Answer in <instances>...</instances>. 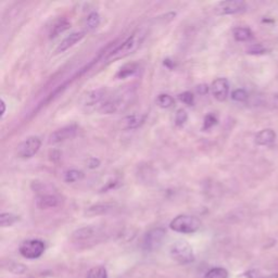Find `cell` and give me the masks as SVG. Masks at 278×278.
<instances>
[{
  "mask_svg": "<svg viewBox=\"0 0 278 278\" xmlns=\"http://www.w3.org/2000/svg\"><path fill=\"white\" fill-rule=\"evenodd\" d=\"M77 130L78 128L75 124H72V125H68L57 129L49 136V144L56 145V144H60L65 141H69V139L74 138L77 134Z\"/></svg>",
  "mask_w": 278,
  "mask_h": 278,
  "instance_id": "cell-10",
  "label": "cell"
},
{
  "mask_svg": "<svg viewBox=\"0 0 278 278\" xmlns=\"http://www.w3.org/2000/svg\"><path fill=\"white\" fill-rule=\"evenodd\" d=\"M45 243L40 239H28L22 243L19 247V252L26 259L35 260L40 258L45 252Z\"/></svg>",
  "mask_w": 278,
  "mask_h": 278,
  "instance_id": "cell-4",
  "label": "cell"
},
{
  "mask_svg": "<svg viewBox=\"0 0 278 278\" xmlns=\"http://www.w3.org/2000/svg\"><path fill=\"white\" fill-rule=\"evenodd\" d=\"M107 89L99 88L87 91L84 96L80 99V105L85 109H95L97 108L98 110L101 109V107L105 105V102L108 99Z\"/></svg>",
  "mask_w": 278,
  "mask_h": 278,
  "instance_id": "cell-5",
  "label": "cell"
},
{
  "mask_svg": "<svg viewBox=\"0 0 278 278\" xmlns=\"http://www.w3.org/2000/svg\"><path fill=\"white\" fill-rule=\"evenodd\" d=\"M60 204V199L56 195H41L36 200V206L40 210L55 209Z\"/></svg>",
  "mask_w": 278,
  "mask_h": 278,
  "instance_id": "cell-13",
  "label": "cell"
},
{
  "mask_svg": "<svg viewBox=\"0 0 278 278\" xmlns=\"http://www.w3.org/2000/svg\"><path fill=\"white\" fill-rule=\"evenodd\" d=\"M86 278H108V273L105 266H96L92 267Z\"/></svg>",
  "mask_w": 278,
  "mask_h": 278,
  "instance_id": "cell-24",
  "label": "cell"
},
{
  "mask_svg": "<svg viewBox=\"0 0 278 278\" xmlns=\"http://www.w3.org/2000/svg\"><path fill=\"white\" fill-rule=\"evenodd\" d=\"M210 90L212 96L217 101H225L228 97L229 92V83L227 78L218 77L213 80V83L210 86Z\"/></svg>",
  "mask_w": 278,
  "mask_h": 278,
  "instance_id": "cell-9",
  "label": "cell"
},
{
  "mask_svg": "<svg viewBox=\"0 0 278 278\" xmlns=\"http://www.w3.org/2000/svg\"><path fill=\"white\" fill-rule=\"evenodd\" d=\"M203 278H228V272L223 267H213L206 273Z\"/></svg>",
  "mask_w": 278,
  "mask_h": 278,
  "instance_id": "cell-22",
  "label": "cell"
},
{
  "mask_svg": "<svg viewBox=\"0 0 278 278\" xmlns=\"http://www.w3.org/2000/svg\"><path fill=\"white\" fill-rule=\"evenodd\" d=\"M216 124H217L216 116L213 114H208L206 118H204L203 129H209L211 127H213L214 125H216Z\"/></svg>",
  "mask_w": 278,
  "mask_h": 278,
  "instance_id": "cell-31",
  "label": "cell"
},
{
  "mask_svg": "<svg viewBox=\"0 0 278 278\" xmlns=\"http://www.w3.org/2000/svg\"><path fill=\"white\" fill-rule=\"evenodd\" d=\"M98 228L95 226H85V227L78 228L72 234V239L76 243H82V241H87L92 239L95 236H97Z\"/></svg>",
  "mask_w": 278,
  "mask_h": 278,
  "instance_id": "cell-12",
  "label": "cell"
},
{
  "mask_svg": "<svg viewBox=\"0 0 278 278\" xmlns=\"http://www.w3.org/2000/svg\"><path fill=\"white\" fill-rule=\"evenodd\" d=\"M201 227V222L198 218L192 216L181 214L177 215L172 219L170 223V228L174 231L179 234H194L198 231Z\"/></svg>",
  "mask_w": 278,
  "mask_h": 278,
  "instance_id": "cell-2",
  "label": "cell"
},
{
  "mask_svg": "<svg viewBox=\"0 0 278 278\" xmlns=\"http://www.w3.org/2000/svg\"><path fill=\"white\" fill-rule=\"evenodd\" d=\"M170 254L173 260L179 264H189L195 261V254L193 247L185 240H177L172 244L170 248Z\"/></svg>",
  "mask_w": 278,
  "mask_h": 278,
  "instance_id": "cell-3",
  "label": "cell"
},
{
  "mask_svg": "<svg viewBox=\"0 0 278 278\" xmlns=\"http://www.w3.org/2000/svg\"><path fill=\"white\" fill-rule=\"evenodd\" d=\"M111 209H112V206H109V204H98V206L89 208L88 211H87V213L91 215L104 214V213H107V212Z\"/></svg>",
  "mask_w": 278,
  "mask_h": 278,
  "instance_id": "cell-27",
  "label": "cell"
},
{
  "mask_svg": "<svg viewBox=\"0 0 278 278\" xmlns=\"http://www.w3.org/2000/svg\"><path fill=\"white\" fill-rule=\"evenodd\" d=\"M100 24V16L97 12H91L86 18V27L88 30H94Z\"/></svg>",
  "mask_w": 278,
  "mask_h": 278,
  "instance_id": "cell-23",
  "label": "cell"
},
{
  "mask_svg": "<svg viewBox=\"0 0 278 278\" xmlns=\"http://www.w3.org/2000/svg\"><path fill=\"white\" fill-rule=\"evenodd\" d=\"M244 277L245 278H257L258 275H257V272H255V270H250V272L245 273Z\"/></svg>",
  "mask_w": 278,
  "mask_h": 278,
  "instance_id": "cell-34",
  "label": "cell"
},
{
  "mask_svg": "<svg viewBox=\"0 0 278 278\" xmlns=\"http://www.w3.org/2000/svg\"><path fill=\"white\" fill-rule=\"evenodd\" d=\"M41 141L36 136H31L22 142L17 147V156L21 159H31L39 151Z\"/></svg>",
  "mask_w": 278,
  "mask_h": 278,
  "instance_id": "cell-6",
  "label": "cell"
},
{
  "mask_svg": "<svg viewBox=\"0 0 278 278\" xmlns=\"http://www.w3.org/2000/svg\"><path fill=\"white\" fill-rule=\"evenodd\" d=\"M234 37L237 41H247L251 39L252 32L248 27H236L234 30Z\"/></svg>",
  "mask_w": 278,
  "mask_h": 278,
  "instance_id": "cell-18",
  "label": "cell"
},
{
  "mask_svg": "<svg viewBox=\"0 0 278 278\" xmlns=\"http://www.w3.org/2000/svg\"><path fill=\"white\" fill-rule=\"evenodd\" d=\"M83 177H84V173L82 171L70 170L68 172H65L64 174V181L69 182V184H72V182H76V181H79L80 179H83Z\"/></svg>",
  "mask_w": 278,
  "mask_h": 278,
  "instance_id": "cell-21",
  "label": "cell"
},
{
  "mask_svg": "<svg viewBox=\"0 0 278 278\" xmlns=\"http://www.w3.org/2000/svg\"><path fill=\"white\" fill-rule=\"evenodd\" d=\"M187 120H188V114L186 112V110L178 109L176 111V114H175V125L178 127L184 126Z\"/></svg>",
  "mask_w": 278,
  "mask_h": 278,
  "instance_id": "cell-26",
  "label": "cell"
},
{
  "mask_svg": "<svg viewBox=\"0 0 278 278\" xmlns=\"http://www.w3.org/2000/svg\"><path fill=\"white\" fill-rule=\"evenodd\" d=\"M165 229L163 228H155L151 229L146 234L143 241V247L146 251H156L162 245L165 238Z\"/></svg>",
  "mask_w": 278,
  "mask_h": 278,
  "instance_id": "cell-7",
  "label": "cell"
},
{
  "mask_svg": "<svg viewBox=\"0 0 278 278\" xmlns=\"http://www.w3.org/2000/svg\"><path fill=\"white\" fill-rule=\"evenodd\" d=\"M2 108H3V110H2V118H4V115L6 113V102H5L4 99H2Z\"/></svg>",
  "mask_w": 278,
  "mask_h": 278,
  "instance_id": "cell-35",
  "label": "cell"
},
{
  "mask_svg": "<svg viewBox=\"0 0 278 278\" xmlns=\"http://www.w3.org/2000/svg\"><path fill=\"white\" fill-rule=\"evenodd\" d=\"M71 27V23L67 19H62L57 22V23L54 25L53 30L50 32V38H55L58 37L60 34L64 33L65 31H68Z\"/></svg>",
  "mask_w": 278,
  "mask_h": 278,
  "instance_id": "cell-16",
  "label": "cell"
},
{
  "mask_svg": "<svg viewBox=\"0 0 278 278\" xmlns=\"http://www.w3.org/2000/svg\"><path fill=\"white\" fill-rule=\"evenodd\" d=\"M138 70V64L137 63H128V64H125L124 67H122L120 69V71L116 73V77L118 78H126L128 76H131L134 75L135 73L137 72Z\"/></svg>",
  "mask_w": 278,
  "mask_h": 278,
  "instance_id": "cell-17",
  "label": "cell"
},
{
  "mask_svg": "<svg viewBox=\"0 0 278 278\" xmlns=\"http://www.w3.org/2000/svg\"><path fill=\"white\" fill-rule=\"evenodd\" d=\"M178 98L182 102V104L186 105V106H193L194 102H195L194 95L190 91H185V92L180 94L178 96Z\"/></svg>",
  "mask_w": 278,
  "mask_h": 278,
  "instance_id": "cell-30",
  "label": "cell"
},
{
  "mask_svg": "<svg viewBox=\"0 0 278 278\" xmlns=\"http://www.w3.org/2000/svg\"><path fill=\"white\" fill-rule=\"evenodd\" d=\"M145 36L146 35L143 31H137L134 34H131L122 43H120L119 46H116L115 49L110 51L107 59L111 61L119 60L122 59V58H125L131 54H134L135 51L141 47L142 42L145 39Z\"/></svg>",
  "mask_w": 278,
  "mask_h": 278,
  "instance_id": "cell-1",
  "label": "cell"
},
{
  "mask_svg": "<svg viewBox=\"0 0 278 278\" xmlns=\"http://www.w3.org/2000/svg\"><path fill=\"white\" fill-rule=\"evenodd\" d=\"M7 269L16 275H21V274L25 273L27 270V268L24 264H21V263H17V262H9L8 266H7Z\"/></svg>",
  "mask_w": 278,
  "mask_h": 278,
  "instance_id": "cell-25",
  "label": "cell"
},
{
  "mask_svg": "<svg viewBox=\"0 0 278 278\" xmlns=\"http://www.w3.org/2000/svg\"><path fill=\"white\" fill-rule=\"evenodd\" d=\"M247 53L249 55H253V56H260V55H264L266 54V49L263 47L261 43H255V45H252L248 48Z\"/></svg>",
  "mask_w": 278,
  "mask_h": 278,
  "instance_id": "cell-28",
  "label": "cell"
},
{
  "mask_svg": "<svg viewBox=\"0 0 278 278\" xmlns=\"http://www.w3.org/2000/svg\"><path fill=\"white\" fill-rule=\"evenodd\" d=\"M99 160L98 159H95V158H91L90 160H89V163H88V165H89V167H90V169H95V167H98L99 166Z\"/></svg>",
  "mask_w": 278,
  "mask_h": 278,
  "instance_id": "cell-33",
  "label": "cell"
},
{
  "mask_svg": "<svg viewBox=\"0 0 278 278\" xmlns=\"http://www.w3.org/2000/svg\"><path fill=\"white\" fill-rule=\"evenodd\" d=\"M85 37V33L84 32H74L70 34L68 37H65L59 46L57 47L56 53L57 54H62L65 53V51L72 48L73 46H75L77 42H79L83 38Z\"/></svg>",
  "mask_w": 278,
  "mask_h": 278,
  "instance_id": "cell-11",
  "label": "cell"
},
{
  "mask_svg": "<svg viewBox=\"0 0 278 278\" xmlns=\"http://www.w3.org/2000/svg\"><path fill=\"white\" fill-rule=\"evenodd\" d=\"M231 99L237 102H244L248 99V92L245 89H236L231 94Z\"/></svg>",
  "mask_w": 278,
  "mask_h": 278,
  "instance_id": "cell-29",
  "label": "cell"
},
{
  "mask_svg": "<svg viewBox=\"0 0 278 278\" xmlns=\"http://www.w3.org/2000/svg\"><path fill=\"white\" fill-rule=\"evenodd\" d=\"M210 89V87H208V85H199L197 86V91L200 95H206Z\"/></svg>",
  "mask_w": 278,
  "mask_h": 278,
  "instance_id": "cell-32",
  "label": "cell"
},
{
  "mask_svg": "<svg viewBox=\"0 0 278 278\" xmlns=\"http://www.w3.org/2000/svg\"><path fill=\"white\" fill-rule=\"evenodd\" d=\"M276 141V133L270 128L262 129L255 136V144L259 146H270Z\"/></svg>",
  "mask_w": 278,
  "mask_h": 278,
  "instance_id": "cell-14",
  "label": "cell"
},
{
  "mask_svg": "<svg viewBox=\"0 0 278 278\" xmlns=\"http://www.w3.org/2000/svg\"><path fill=\"white\" fill-rule=\"evenodd\" d=\"M275 99H276V101L278 102V94H276V95H275Z\"/></svg>",
  "mask_w": 278,
  "mask_h": 278,
  "instance_id": "cell-36",
  "label": "cell"
},
{
  "mask_svg": "<svg viewBox=\"0 0 278 278\" xmlns=\"http://www.w3.org/2000/svg\"><path fill=\"white\" fill-rule=\"evenodd\" d=\"M246 10V4L241 0H227V2L218 3L214 11L218 16H229V14H237Z\"/></svg>",
  "mask_w": 278,
  "mask_h": 278,
  "instance_id": "cell-8",
  "label": "cell"
},
{
  "mask_svg": "<svg viewBox=\"0 0 278 278\" xmlns=\"http://www.w3.org/2000/svg\"><path fill=\"white\" fill-rule=\"evenodd\" d=\"M157 105L162 109H169L174 105V98L167 94H161L156 99Z\"/></svg>",
  "mask_w": 278,
  "mask_h": 278,
  "instance_id": "cell-20",
  "label": "cell"
},
{
  "mask_svg": "<svg viewBox=\"0 0 278 278\" xmlns=\"http://www.w3.org/2000/svg\"><path fill=\"white\" fill-rule=\"evenodd\" d=\"M20 221V217L13 213H2L0 215V226L2 227H10Z\"/></svg>",
  "mask_w": 278,
  "mask_h": 278,
  "instance_id": "cell-19",
  "label": "cell"
},
{
  "mask_svg": "<svg viewBox=\"0 0 278 278\" xmlns=\"http://www.w3.org/2000/svg\"><path fill=\"white\" fill-rule=\"evenodd\" d=\"M144 121H145V116L141 114L128 115L123 120V124H124L123 127L125 129H134V128H137L138 126H141L144 123Z\"/></svg>",
  "mask_w": 278,
  "mask_h": 278,
  "instance_id": "cell-15",
  "label": "cell"
}]
</instances>
